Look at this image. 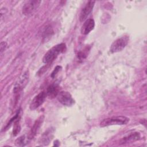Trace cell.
I'll list each match as a JSON object with an SVG mask.
<instances>
[{
	"label": "cell",
	"mask_w": 147,
	"mask_h": 147,
	"mask_svg": "<svg viewBox=\"0 0 147 147\" xmlns=\"http://www.w3.org/2000/svg\"><path fill=\"white\" fill-rule=\"evenodd\" d=\"M28 79L29 72L28 71H26L21 76V77L18 79L17 82L16 83L14 87L13 91L15 93L19 92L20 91H21L28 83Z\"/></svg>",
	"instance_id": "7"
},
{
	"label": "cell",
	"mask_w": 147,
	"mask_h": 147,
	"mask_svg": "<svg viewBox=\"0 0 147 147\" xmlns=\"http://www.w3.org/2000/svg\"><path fill=\"white\" fill-rule=\"evenodd\" d=\"M7 43L5 41H2L1 42V45H0V49H1V53H2L7 48Z\"/></svg>",
	"instance_id": "17"
},
{
	"label": "cell",
	"mask_w": 147,
	"mask_h": 147,
	"mask_svg": "<svg viewBox=\"0 0 147 147\" xmlns=\"http://www.w3.org/2000/svg\"><path fill=\"white\" fill-rule=\"evenodd\" d=\"M40 1H26L22 7V14L29 16L38 7L40 3Z\"/></svg>",
	"instance_id": "6"
},
{
	"label": "cell",
	"mask_w": 147,
	"mask_h": 147,
	"mask_svg": "<svg viewBox=\"0 0 147 147\" xmlns=\"http://www.w3.org/2000/svg\"><path fill=\"white\" fill-rule=\"evenodd\" d=\"M59 86L56 84H52L49 86L47 89L46 94L50 98H53L59 94Z\"/></svg>",
	"instance_id": "11"
},
{
	"label": "cell",
	"mask_w": 147,
	"mask_h": 147,
	"mask_svg": "<svg viewBox=\"0 0 147 147\" xmlns=\"http://www.w3.org/2000/svg\"><path fill=\"white\" fill-rule=\"evenodd\" d=\"M43 119H44V117L41 116L35 121L33 127H32L29 133V134L28 136V139L31 140L36 136V134L39 130L41 126L42 125Z\"/></svg>",
	"instance_id": "9"
},
{
	"label": "cell",
	"mask_w": 147,
	"mask_h": 147,
	"mask_svg": "<svg viewBox=\"0 0 147 147\" xmlns=\"http://www.w3.org/2000/svg\"><path fill=\"white\" fill-rule=\"evenodd\" d=\"M129 39V38L127 36H123L117 38L111 45L110 52L113 53L121 51L127 45Z\"/></svg>",
	"instance_id": "3"
},
{
	"label": "cell",
	"mask_w": 147,
	"mask_h": 147,
	"mask_svg": "<svg viewBox=\"0 0 147 147\" xmlns=\"http://www.w3.org/2000/svg\"><path fill=\"white\" fill-rule=\"evenodd\" d=\"M140 137V136L138 133H132V134H130L127 137H125L123 139L122 143L123 144V143H126V142H128L134 141L137 140L138 139H139Z\"/></svg>",
	"instance_id": "13"
},
{
	"label": "cell",
	"mask_w": 147,
	"mask_h": 147,
	"mask_svg": "<svg viewBox=\"0 0 147 147\" xmlns=\"http://www.w3.org/2000/svg\"><path fill=\"white\" fill-rule=\"evenodd\" d=\"M95 27V22L93 19L90 18L86 20L83 23L82 28H81V33L83 34H87L91 30L94 29Z\"/></svg>",
	"instance_id": "10"
},
{
	"label": "cell",
	"mask_w": 147,
	"mask_h": 147,
	"mask_svg": "<svg viewBox=\"0 0 147 147\" xmlns=\"http://www.w3.org/2000/svg\"><path fill=\"white\" fill-rule=\"evenodd\" d=\"M47 96L46 92L42 91L36 95L32 100L29 108L31 110H34L39 107L44 102L46 97Z\"/></svg>",
	"instance_id": "4"
},
{
	"label": "cell",
	"mask_w": 147,
	"mask_h": 147,
	"mask_svg": "<svg viewBox=\"0 0 147 147\" xmlns=\"http://www.w3.org/2000/svg\"><path fill=\"white\" fill-rule=\"evenodd\" d=\"M53 34V30L52 28L50 25H48L46 26L45 29L43 31L42 33V40L43 41H47L48 39H49L52 34Z\"/></svg>",
	"instance_id": "12"
},
{
	"label": "cell",
	"mask_w": 147,
	"mask_h": 147,
	"mask_svg": "<svg viewBox=\"0 0 147 147\" xmlns=\"http://www.w3.org/2000/svg\"><path fill=\"white\" fill-rule=\"evenodd\" d=\"M95 2L94 1H89L87 2L86 5L82 9L80 13L79 20L80 22L85 21L90 13L92 11L93 7L94 6Z\"/></svg>",
	"instance_id": "8"
},
{
	"label": "cell",
	"mask_w": 147,
	"mask_h": 147,
	"mask_svg": "<svg viewBox=\"0 0 147 147\" xmlns=\"http://www.w3.org/2000/svg\"><path fill=\"white\" fill-rule=\"evenodd\" d=\"M57 98L59 102L64 106H71L75 103V100L71 95L67 91L59 92L57 95Z\"/></svg>",
	"instance_id": "5"
},
{
	"label": "cell",
	"mask_w": 147,
	"mask_h": 147,
	"mask_svg": "<svg viewBox=\"0 0 147 147\" xmlns=\"http://www.w3.org/2000/svg\"><path fill=\"white\" fill-rule=\"evenodd\" d=\"M129 121V118L124 116H117L103 119L100 123V126L105 127L110 125H126Z\"/></svg>",
	"instance_id": "2"
},
{
	"label": "cell",
	"mask_w": 147,
	"mask_h": 147,
	"mask_svg": "<svg viewBox=\"0 0 147 147\" xmlns=\"http://www.w3.org/2000/svg\"><path fill=\"white\" fill-rule=\"evenodd\" d=\"M65 50L66 45L64 43H60L55 45L45 54L42 59L43 63L49 64L52 62L59 55L64 52Z\"/></svg>",
	"instance_id": "1"
},
{
	"label": "cell",
	"mask_w": 147,
	"mask_h": 147,
	"mask_svg": "<svg viewBox=\"0 0 147 147\" xmlns=\"http://www.w3.org/2000/svg\"><path fill=\"white\" fill-rule=\"evenodd\" d=\"M61 68V67L60 66H59V65L56 66V67L54 69L53 71L52 72V74H51V77H52V78H55V76L58 73V72L60 71V69Z\"/></svg>",
	"instance_id": "16"
},
{
	"label": "cell",
	"mask_w": 147,
	"mask_h": 147,
	"mask_svg": "<svg viewBox=\"0 0 147 147\" xmlns=\"http://www.w3.org/2000/svg\"><path fill=\"white\" fill-rule=\"evenodd\" d=\"M26 143L25 136H22L18 137L15 141V145L18 146H23L26 144Z\"/></svg>",
	"instance_id": "14"
},
{
	"label": "cell",
	"mask_w": 147,
	"mask_h": 147,
	"mask_svg": "<svg viewBox=\"0 0 147 147\" xmlns=\"http://www.w3.org/2000/svg\"><path fill=\"white\" fill-rule=\"evenodd\" d=\"M50 134L48 133H45L43 135L42 138V143H45L46 144L47 142H48L50 141V140H51L52 138H50Z\"/></svg>",
	"instance_id": "15"
}]
</instances>
